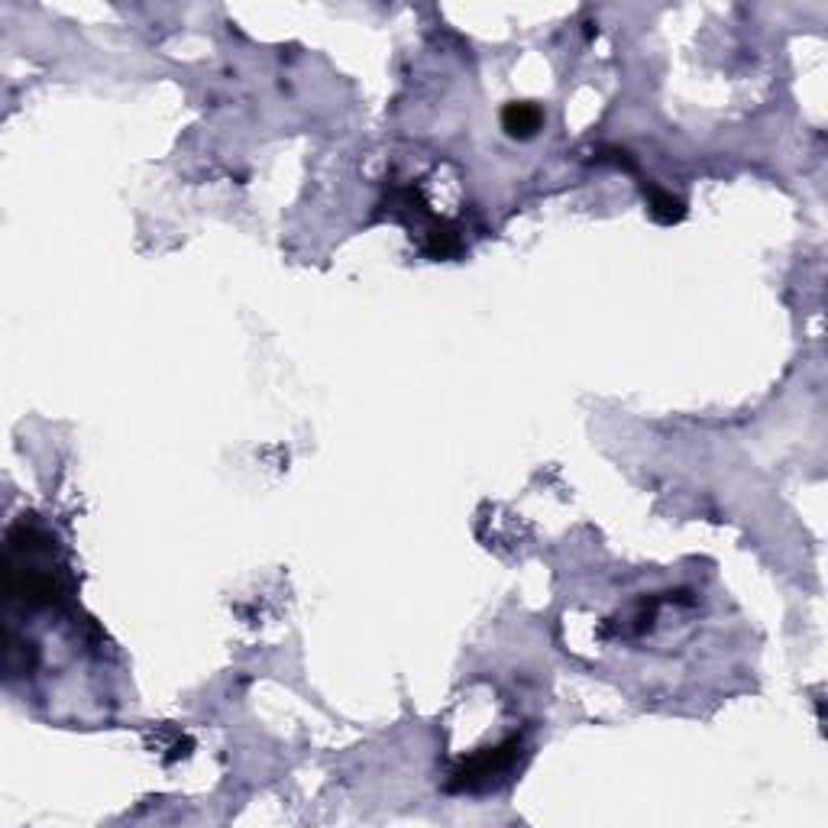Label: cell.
I'll return each mask as SVG.
<instances>
[{
	"instance_id": "1",
	"label": "cell",
	"mask_w": 828,
	"mask_h": 828,
	"mask_svg": "<svg viewBox=\"0 0 828 828\" xmlns=\"http://www.w3.org/2000/svg\"><path fill=\"white\" fill-rule=\"evenodd\" d=\"M518 751H521L518 741H505L502 748H489V751H482L476 757H469L457 774H453L450 790H463V793L489 790V786H495L508 774V770L515 767Z\"/></svg>"
},
{
	"instance_id": "2",
	"label": "cell",
	"mask_w": 828,
	"mask_h": 828,
	"mask_svg": "<svg viewBox=\"0 0 828 828\" xmlns=\"http://www.w3.org/2000/svg\"><path fill=\"white\" fill-rule=\"evenodd\" d=\"M502 127L508 136H515V140H531V136L544 127V114H541V107L528 104V101L508 104L502 110Z\"/></svg>"
},
{
	"instance_id": "3",
	"label": "cell",
	"mask_w": 828,
	"mask_h": 828,
	"mask_svg": "<svg viewBox=\"0 0 828 828\" xmlns=\"http://www.w3.org/2000/svg\"><path fill=\"white\" fill-rule=\"evenodd\" d=\"M647 211H651V217L660 220V224H676V220L686 217V204L680 198H673L670 191L651 188L647 191Z\"/></svg>"
}]
</instances>
